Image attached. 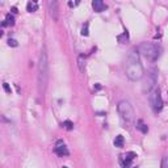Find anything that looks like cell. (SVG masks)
<instances>
[{
	"mask_svg": "<svg viewBox=\"0 0 168 168\" xmlns=\"http://www.w3.org/2000/svg\"><path fill=\"white\" fill-rule=\"evenodd\" d=\"M62 126H63L66 130H72V129H74V124H72L71 121H68V120L64 121V122L62 124Z\"/></svg>",
	"mask_w": 168,
	"mask_h": 168,
	"instance_id": "15",
	"label": "cell"
},
{
	"mask_svg": "<svg viewBox=\"0 0 168 168\" xmlns=\"http://www.w3.org/2000/svg\"><path fill=\"white\" fill-rule=\"evenodd\" d=\"M162 168H168V156H164L162 159Z\"/></svg>",
	"mask_w": 168,
	"mask_h": 168,
	"instance_id": "17",
	"label": "cell"
},
{
	"mask_svg": "<svg viewBox=\"0 0 168 168\" xmlns=\"http://www.w3.org/2000/svg\"><path fill=\"white\" fill-rule=\"evenodd\" d=\"M149 101H150V105L152 108V110L158 113V112L162 110L163 108V100H162V96H160V91L155 88L154 91H151L149 93Z\"/></svg>",
	"mask_w": 168,
	"mask_h": 168,
	"instance_id": "6",
	"label": "cell"
},
{
	"mask_svg": "<svg viewBox=\"0 0 168 168\" xmlns=\"http://www.w3.org/2000/svg\"><path fill=\"white\" fill-rule=\"evenodd\" d=\"M8 45L9 46H13V47H16V46H17V41H16V39H13V38H9L8 39Z\"/></svg>",
	"mask_w": 168,
	"mask_h": 168,
	"instance_id": "18",
	"label": "cell"
},
{
	"mask_svg": "<svg viewBox=\"0 0 168 168\" xmlns=\"http://www.w3.org/2000/svg\"><path fill=\"white\" fill-rule=\"evenodd\" d=\"M54 151H55V154L59 155V156H67L68 154H70L68 152V150H67V147L64 146V143L62 142V141H58L57 142V146H55Z\"/></svg>",
	"mask_w": 168,
	"mask_h": 168,
	"instance_id": "8",
	"label": "cell"
},
{
	"mask_svg": "<svg viewBox=\"0 0 168 168\" xmlns=\"http://www.w3.org/2000/svg\"><path fill=\"white\" fill-rule=\"evenodd\" d=\"M126 76L133 81H137L143 76V66L141 63L139 53L137 50H131L126 58V67H125Z\"/></svg>",
	"mask_w": 168,
	"mask_h": 168,
	"instance_id": "1",
	"label": "cell"
},
{
	"mask_svg": "<svg viewBox=\"0 0 168 168\" xmlns=\"http://www.w3.org/2000/svg\"><path fill=\"white\" fill-rule=\"evenodd\" d=\"M135 158H137V154H135V152H127V154H125V155L121 158L122 166H124L125 168H129V167L131 166V162H133Z\"/></svg>",
	"mask_w": 168,
	"mask_h": 168,
	"instance_id": "7",
	"label": "cell"
},
{
	"mask_svg": "<svg viewBox=\"0 0 168 168\" xmlns=\"http://www.w3.org/2000/svg\"><path fill=\"white\" fill-rule=\"evenodd\" d=\"M137 129H139L143 134H146L147 131H149V127H147V125L143 124V121H141V120L137 121Z\"/></svg>",
	"mask_w": 168,
	"mask_h": 168,
	"instance_id": "12",
	"label": "cell"
},
{
	"mask_svg": "<svg viewBox=\"0 0 168 168\" xmlns=\"http://www.w3.org/2000/svg\"><path fill=\"white\" fill-rule=\"evenodd\" d=\"M3 87H4V90H5V92H8V93H11V88H9V85H8V83H4V84H3Z\"/></svg>",
	"mask_w": 168,
	"mask_h": 168,
	"instance_id": "20",
	"label": "cell"
},
{
	"mask_svg": "<svg viewBox=\"0 0 168 168\" xmlns=\"http://www.w3.org/2000/svg\"><path fill=\"white\" fill-rule=\"evenodd\" d=\"M49 8H50V15L53 20H58V3L57 1H49Z\"/></svg>",
	"mask_w": 168,
	"mask_h": 168,
	"instance_id": "9",
	"label": "cell"
},
{
	"mask_svg": "<svg viewBox=\"0 0 168 168\" xmlns=\"http://www.w3.org/2000/svg\"><path fill=\"white\" fill-rule=\"evenodd\" d=\"M47 80H49V59L46 49L44 47L38 62V93L41 97L45 96L46 88H47Z\"/></svg>",
	"mask_w": 168,
	"mask_h": 168,
	"instance_id": "2",
	"label": "cell"
},
{
	"mask_svg": "<svg viewBox=\"0 0 168 168\" xmlns=\"http://www.w3.org/2000/svg\"><path fill=\"white\" fill-rule=\"evenodd\" d=\"M81 34L83 36H88V22H85L81 28Z\"/></svg>",
	"mask_w": 168,
	"mask_h": 168,
	"instance_id": "16",
	"label": "cell"
},
{
	"mask_svg": "<svg viewBox=\"0 0 168 168\" xmlns=\"http://www.w3.org/2000/svg\"><path fill=\"white\" fill-rule=\"evenodd\" d=\"M156 83H158V70L154 67L147 72L146 78H144L142 84V91L144 93H150L151 91H154L156 88Z\"/></svg>",
	"mask_w": 168,
	"mask_h": 168,
	"instance_id": "5",
	"label": "cell"
},
{
	"mask_svg": "<svg viewBox=\"0 0 168 168\" xmlns=\"http://www.w3.org/2000/svg\"><path fill=\"white\" fill-rule=\"evenodd\" d=\"M117 110L120 113L121 118L124 121H126V122H133L135 120V112H134V108L130 104V101H127V100L120 101L117 105Z\"/></svg>",
	"mask_w": 168,
	"mask_h": 168,
	"instance_id": "4",
	"label": "cell"
},
{
	"mask_svg": "<svg viewBox=\"0 0 168 168\" xmlns=\"http://www.w3.org/2000/svg\"><path fill=\"white\" fill-rule=\"evenodd\" d=\"M92 7H93V9L96 12H103V11H105V8H107L105 3L101 1V0H93V1H92Z\"/></svg>",
	"mask_w": 168,
	"mask_h": 168,
	"instance_id": "10",
	"label": "cell"
},
{
	"mask_svg": "<svg viewBox=\"0 0 168 168\" xmlns=\"http://www.w3.org/2000/svg\"><path fill=\"white\" fill-rule=\"evenodd\" d=\"M62 168H67V167H62Z\"/></svg>",
	"mask_w": 168,
	"mask_h": 168,
	"instance_id": "21",
	"label": "cell"
},
{
	"mask_svg": "<svg viewBox=\"0 0 168 168\" xmlns=\"http://www.w3.org/2000/svg\"><path fill=\"white\" fill-rule=\"evenodd\" d=\"M5 25H11V26L15 25V17H13V15H11V13H8L5 20L3 21V26H5Z\"/></svg>",
	"mask_w": 168,
	"mask_h": 168,
	"instance_id": "11",
	"label": "cell"
},
{
	"mask_svg": "<svg viewBox=\"0 0 168 168\" xmlns=\"http://www.w3.org/2000/svg\"><path fill=\"white\" fill-rule=\"evenodd\" d=\"M124 142H125L124 137L122 135H117L116 139H114V146L116 147H124Z\"/></svg>",
	"mask_w": 168,
	"mask_h": 168,
	"instance_id": "14",
	"label": "cell"
},
{
	"mask_svg": "<svg viewBox=\"0 0 168 168\" xmlns=\"http://www.w3.org/2000/svg\"><path fill=\"white\" fill-rule=\"evenodd\" d=\"M26 9H28L29 12H34L38 9V4L37 1H29L28 4H26Z\"/></svg>",
	"mask_w": 168,
	"mask_h": 168,
	"instance_id": "13",
	"label": "cell"
},
{
	"mask_svg": "<svg viewBox=\"0 0 168 168\" xmlns=\"http://www.w3.org/2000/svg\"><path fill=\"white\" fill-rule=\"evenodd\" d=\"M79 66H80V71H84V64H83V57H79Z\"/></svg>",
	"mask_w": 168,
	"mask_h": 168,
	"instance_id": "19",
	"label": "cell"
},
{
	"mask_svg": "<svg viewBox=\"0 0 168 168\" xmlns=\"http://www.w3.org/2000/svg\"><path fill=\"white\" fill-rule=\"evenodd\" d=\"M160 51H162V49L156 44H151V42H143L139 46V53L151 62L158 61V58L160 57Z\"/></svg>",
	"mask_w": 168,
	"mask_h": 168,
	"instance_id": "3",
	"label": "cell"
}]
</instances>
